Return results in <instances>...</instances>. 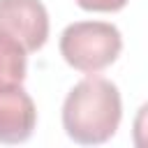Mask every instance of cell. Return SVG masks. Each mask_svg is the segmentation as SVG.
I'll return each mask as SVG.
<instances>
[{
	"label": "cell",
	"mask_w": 148,
	"mask_h": 148,
	"mask_svg": "<svg viewBox=\"0 0 148 148\" xmlns=\"http://www.w3.org/2000/svg\"><path fill=\"white\" fill-rule=\"evenodd\" d=\"M130 0H76V5L86 12H120Z\"/></svg>",
	"instance_id": "cell-7"
},
{
	"label": "cell",
	"mask_w": 148,
	"mask_h": 148,
	"mask_svg": "<svg viewBox=\"0 0 148 148\" xmlns=\"http://www.w3.org/2000/svg\"><path fill=\"white\" fill-rule=\"evenodd\" d=\"M132 141L136 148H148V102L139 106L132 123Z\"/></svg>",
	"instance_id": "cell-6"
},
{
	"label": "cell",
	"mask_w": 148,
	"mask_h": 148,
	"mask_svg": "<svg viewBox=\"0 0 148 148\" xmlns=\"http://www.w3.org/2000/svg\"><path fill=\"white\" fill-rule=\"evenodd\" d=\"M37 109L21 83L0 86V143H23L32 136Z\"/></svg>",
	"instance_id": "cell-4"
},
{
	"label": "cell",
	"mask_w": 148,
	"mask_h": 148,
	"mask_svg": "<svg viewBox=\"0 0 148 148\" xmlns=\"http://www.w3.org/2000/svg\"><path fill=\"white\" fill-rule=\"evenodd\" d=\"M25 72H28V49L18 39L0 32V86L23 83Z\"/></svg>",
	"instance_id": "cell-5"
},
{
	"label": "cell",
	"mask_w": 148,
	"mask_h": 148,
	"mask_svg": "<svg viewBox=\"0 0 148 148\" xmlns=\"http://www.w3.org/2000/svg\"><path fill=\"white\" fill-rule=\"evenodd\" d=\"M0 32L35 53L49 39V12L42 0H0Z\"/></svg>",
	"instance_id": "cell-3"
},
{
	"label": "cell",
	"mask_w": 148,
	"mask_h": 148,
	"mask_svg": "<svg viewBox=\"0 0 148 148\" xmlns=\"http://www.w3.org/2000/svg\"><path fill=\"white\" fill-rule=\"evenodd\" d=\"M123 99L116 83L102 76L79 81L62 102V127L67 136L83 146L106 143L120 127Z\"/></svg>",
	"instance_id": "cell-1"
},
{
	"label": "cell",
	"mask_w": 148,
	"mask_h": 148,
	"mask_svg": "<svg viewBox=\"0 0 148 148\" xmlns=\"http://www.w3.org/2000/svg\"><path fill=\"white\" fill-rule=\"evenodd\" d=\"M120 51L123 35L106 21H76L60 35V56L83 74H99L118 60Z\"/></svg>",
	"instance_id": "cell-2"
}]
</instances>
